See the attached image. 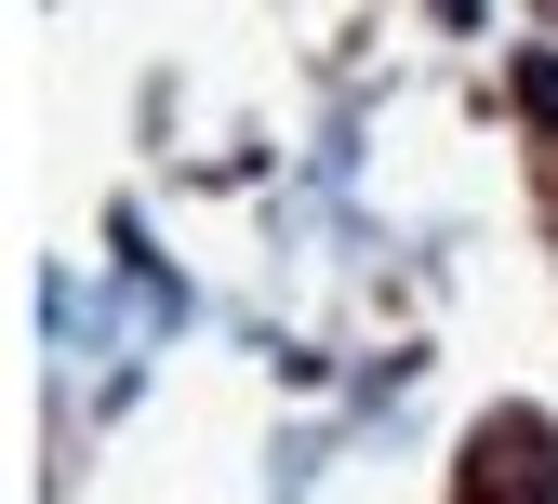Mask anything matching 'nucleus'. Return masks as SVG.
<instances>
[{
	"label": "nucleus",
	"mask_w": 558,
	"mask_h": 504,
	"mask_svg": "<svg viewBox=\"0 0 558 504\" xmlns=\"http://www.w3.org/2000/svg\"><path fill=\"white\" fill-rule=\"evenodd\" d=\"M519 81H532V120H558V53H532Z\"/></svg>",
	"instance_id": "obj_1"
}]
</instances>
